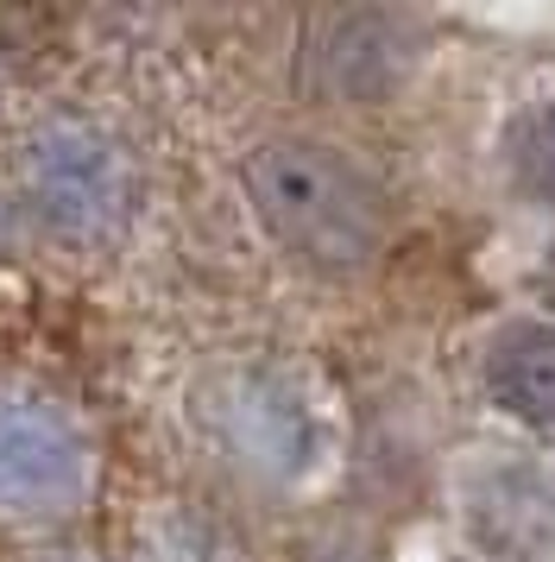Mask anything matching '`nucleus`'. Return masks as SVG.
I'll return each instance as SVG.
<instances>
[{"instance_id": "obj_1", "label": "nucleus", "mask_w": 555, "mask_h": 562, "mask_svg": "<svg viewBox=\"0 0 555 562\" xmlns=\"http://www.w3.org/2000/svg\"><path fill=\"white\" fill-rule=\"evenodd\" d=\"M247 196L284 254L316 272H353L385 247L378 183L316 139H278L247 158Z\"/></svg>"}, {"instance_id": "obj_2", "label": "nucleus", "mask_w": 555, "mask_h": 562, "mask_svg": "<svg viewBox=\"0 0 555 562\" xmlns=\"http://www.w3.org/2000/svg\"><path fill=\"white\" fill-rule=\"evenodd\" d=\"M486 398L536 430H555V323H511L492 335L479 367Z\"/></svg>"}, {"instance_id": "obj_3", "label": "nucleus", "mask_w": 555, "mask_h": 562, "mask_svg": "<svg viewBox=\"0 0 555 562\" xmlns=\"http://www.w3.org/2000/svg\"><path fill=\"white\" fill-rule=\"evenodd\" d=\"M511 165H518V178L543 203H555V102L530 108L524 121H518V133H511Z\"/></svg>"}]
</instances>
